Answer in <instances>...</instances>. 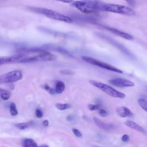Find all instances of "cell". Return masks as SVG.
I'll return each mask as SVG.
<instances>
[{"label": "cell", "mask_w": 147, "mask_h": 147, "mask_svg": "<svg viewBox=\"0 0 147 147\" xmlns=\"http://www.w3.org/2000/svg\"><path fill=\"white\" fill-rule=\"evenodd\" d=\"M103 3L95 1H73L71 5L80 11L86 14L92 13L95 11L101 10Z\"/></svg>", "instance_id": "obj_1"}, {"label": "cell", "mask_w": 147, "mask_h": 147, "mask_svg": "<svg viewBox=\"0 0 147 147\" xmlns=\"http://www.w3.org/2000/svg\"><path fill=\"white\" fill-rule=\"evenodd\" d=\"M30 9L36 13L42 14L49 18L58 20L67 23H72L73 20L70 17L60 13L56 11L42 7H30Z\"/></svg>", "instance_id": "obj_2"}, {"label": "cell", "mask_w": 147, "mask_h": 147, "mask_svg": "<svg viewBox=\"0 0 147 147\" xmlns=\"http://www.w3.org/2000/svg\"><path fill=\"white\" fill-rule=\"evenodd\" d=\"M101 10L126 16H133L135 14L133 9L129 6L113 3L102 4Z\"/></svg>", "instance_id": "obj_3"}, {"label": "cell", "mask_w": 147, "mask_h": 147, "mask_svg": "<svg viewBox=\"0 0 147 147\" xmlns=\"http://www.w3.org/2000/svg\"><path fill=\"white\" fill-rule=\"evenodd\" d=\"M89 82L91 84H92L94 87L100 89L101 91L106 93L108 95H109L111 97L123 99V98H125V96H126L125 94L116 90L115 88H114L113 87H112L111 86H110L109 85H107L105 83L99 82H97V81H95L94 80H90Z\"/></svg>", "instance_id": "obj_4"}, {"label": "cell", "mask_w": 147, "mask_h": 147, "mask_svg": "<svg viewBox=\"0 0 147 147\" xmlns=\"http://www.w3.org/2000/svg\"><path fill=\"white\" fill-rule=\"evenodd\" d=\"M82 60H83L85 62L93 65H96L98 67H99L100 68L113 71V72H117V73H119V74H122L123 71L110 64L103 63L102 61H99L98 60H96L94 58L90 57H88V56H82Z\"/></svg>", "instance_id": "obj_5"}, {"label": "cell", "mask_w": 147, "mask_h": 147, "mask_svg": "<svg viewBox=\"0 0 147 147\" xmlns=\"http://www.w3.org/2000/svg\"><path fill=\"white\" fill-rule=\"evenodd\" d=\"M22 73L20 70H14L0 76V84L12 83L22 79Z\"/></svg>", "instance_id": "obj_6"}, {"label": "cell", "mask_w": 147, "mask_h": 147, "mask_svg": "<svg viewBox=\"0 0 147 147\" xmlns=\"http://www.w3.org/2000/svg\"><path fill=\"white\" fill-rule=\"evenodd\" d=\"M109 83L111 85L119 88L134 86V83L133 82L122 78H115L114 79L110 80L109 81Z\"/></svg>", "instance_id": "obj_7"}, {"label": "cell", "mask_w": 147, "mask_h": 147, "mask_svg": "<svg viewBox=\"0 0 147 147\" xmlns=\"http://www.w3.org/2000/svg\"><path fill=\"white\" fill-rule=\"evenodd\" d=\"M24 57V53L13 55L11 56L0 57V65L9 63H21L22 59Z\"/></svg>", "instance_id": "obj_8"}, {"label": "cell", "mask_w": 147, "mask_h": 147, "mask_svg": "<svg viewBox=\"0 0 147 147\" xmlns=\"http://www.w3.org/2000/svg\"><path fill=\"white\" fill-rule=\"evenodd\" d=\"M105 28H106V29L110 31L113 34H115V35L119 36L123 38H125L127 40H133L134 39L133 37L131 35H130L127 33L123 32L122 31H121L119 30H118V29L113 28H110V27H105Z\"/></svg>", "instance_id": "obj_9"}, {"label": "cell", "mask_w": 147, "mask_h": 147, "mask_svg": "<svg viewBox=\"0 0 147 147\" xmlns=\"http://www.w3.org/2000/svg\"><path fill=\"white\" fill-rule=\"evenodd\" d=\"M94 122L95 123V124L100 129L105 130H111L112 129L114 128V125L113 124L111 123H106L103 122L102 121L100 120L99 118H96V117H94L93 118Z\"/></svg>", "instance_id": "obj_10"}, {"label": "cell", "mask_w": 147, "mask_h": 147, "mask_svg": "<svg viewBox=\"0 0 147 147\" xmlns=\"http://www.w3.org/2000/svg\"><path fill=\"white\" fill-rule=\"evenodd\" d=\"M125 125H126L127 127L134 129L136 131H138L139 132H141L142 133H146V131L140 125L137 124V123H136L135 122L131 121V120H127L125 122Z\"/></svg>", "instance_id": "obj_11"}, {"label": "cell", "mask_w": 147, "mask_h": 147, "mask_svg": "<svg viewBox=\"0 0 147 147\" xmlns=\"http://www.w3.org/2000/svg\"><path fill=\"white\" fill-rule=\"evenodd\" d=\"M117 114L121 117H132L133 115L132 112L129 109V108L125 107V106H121L119 107H118L117 109Z\"/></svg>", "instance_id": "obj_12"}, {"label": "cell", "mask_w": 147, "mask_h": 147, "mask_svg": "<svg viewBox=\"0 0 147 147\" xmlns=\"http://www.w3.org/2000/svg\"><path fill=\"white\" fill-rule=\"evenodd\" d=\"M22 143L23 147H38L37 142L32 138H25Z\"/></svg>", "instance_id": "obj_13"}, {"label": "cell", "mask_w": 147, "mask_h": 147, "mask_svg": "<svg viewBox=\"0 0 147 147\" xmlns=\"http://www.w3.org/2000/svg\"><path fill=\"white\" fill-rule=\"evenodd\" d=\"M64 89H65L64 83L60 80H57L56 83V86L55 88V92L57 94H61L64 91Z\"/></svg>", "instance_id": "obj_14"}, {"label": "cell", "mask_w": 147, "mask_h": 147, "mask_svg": "<svg viewBox=\"0 0 147 147\" xmlns=\"http://www.w3.org/2000/svg\"><path fill=\"white\" fill-rule=\"evenodd\" d=\"M32 125V122L18 123L15 124V126L19 130H24L28 128Z\"/></svg>", "instance_id": "obj_15"}, {"label": "cell", "mask_w": 147, "mask_h": 147, "mask_svg": "<svg viewBox=\"0 0 147 147\" xmlns=\"http://www.w3.org/2000/svg\"><path fill=\"white\" fill-rule=\"evenodd\" d=\"M10 95H11V94L9 91H8L5 89L0 88V96L2 99L5 100H7L10 98Z\"/></svg>", "instance_id": "obj_16"}, {"label": "cell", "mask_w": 147, "mask_h": 147, "mask_svg": "<svg viewBox=\"0 0 147 147\" xmlns=\"http://www.w3.org/2000/svg\"><path fill=\"white\" fill-rule=\"evenodd\" d=\"M138 102L140 107L145 111H147V102L146 99L143 98H140L138 99Z\"/></svg>", "instance_id": "obj_17"}, {"label": "cell", "mask_w": 147, "mask_h": 147, "mask_svg": "<svg viewBox=\"0 0 147 147\" xmlns=\"http://www.w3.org/2000/svg\"><path fill=\"white\" fill-rule=\"evenodd\" d=\"M56 107L58 110H64L69 109L71 106L68 103H56Z\"/></svg>", "instance_id": "obj_18"}, {"label": "cell", "mask_w": 147, "mask_h": 147, "mask_svg": "<svg viewBox=\"0 0 147 147\" xmlns=\"http://www.w3.org/2000/svg\"><path fill=\"white\" fill-rule=\"evenodd\" d=\"M10 113L13 116H15L18 114V111L14 103H11L10 105Z\"/></svg>", "instance_id": "obj_19"}, {"label": "cell", "mask_w": 147, "mask_h": 147, "mask_svg": "<svg viewBox=\"0 0 147 147\" xmlns=\"http://www.w3.org/2000/svg\"><path fill=\"white\" fill-rule=\"evenodd\" d=\"M43 88L44 90H45L46 91H47L49 94H51V95H54L56 92H55V89H53V88L51 87L48 84H44L42 86V87Z\"/></svg>", "instance_id": "obj_20"}, {"label": "cell", "mask_w": 147, "mask_h": 147, "mask_svg": "<svg viewBox=\"0 0 147 147\" xmlns=\"http://www.w3.org/2000/svg\"><path fill=\"white\" fill-rule=\"evenodd\" d=\"M88 108L90 111L98 110L100 109V106L98 104H90L88 106Z\"/></svg>", "instance_id": "obj_21"}, {"label": "cell", "mask_w": 147, "mask_h": 147, "mask_svg": "<svg viewBox=\"0 0 147 147\" xmlns=\"http://www.w3.org/2000/svg\"><path fill=\"white\" fill-rule=\"evenodd\" d=\"M60 73L63 75H73L75 72L69 70V69H61L60 71Z\"/></svg>", "instance_id": "obj_22"}, {"label": "cell", "mask_w": 147, "mask_h": 147, "mask_svg": "<svg viewBox=\"0 0 147 147\" xmlns=\"http://www.w3.org/2000/svg\"><path fill=\"white\" fill-rule=\"evenodd\" d=\"M98 113H99V115L102 117H106L108 116V115H109L108 112L103 109H99V111H98Z\"/></svg>", "instance_id": "obj_23"}, {"label": "cell", "mask_w": 147, "mask_h": 147, "mask_svg": "<svg viewBox=\"0 0 147 147\" xmlns=\"http://www.w3.org/2000/svg\"><path fill=\"white\" fill-rule=\"evenodd\" d=\"M36 116L37 118H40L43 116V113L42 110H41L40 109H37L35 111Z\"/></svg>", "instance_id": "obj_24"}, {"label": "cell", "mask_w": 147, "mask_h": 147, "mask_svg": "<svg viewBox=\"0 0 147 147\" xmlns=\"http://www.w3.org/2000/svg\"><path fill=\"white\" fill-rule=\"evenodd\" d=\"M72 132L74 133V134L77 137H81L82 136V133L77 129H72Z\"/></svg>", "instance_id": "obj_25"}, {"label": "cell", "mask_w": 147, "mask_h": 147, "mask_svg": "<svg viewBox=\"0 0 147 147\" xmlns=\"http://www.w3.org/2000/svg\"><path fill=\"white\" fill-rule=\"evenodd\" d=\"M121 139L123 142H127L129 140V136L127 134H123Z\"/></svg>", "instance_id": "obj_26"}, {"label": "cell", "mask_w": 147, "mask_h": 147, "mask_svg": "<svg viewBox=\"0 0 147 147\" xmlns=\"http://www.w3.org/2000/svg\"><path fill=\"white\" fill-rule=\"evenodd\" d=\"M128 4H129L130 6H134L136 5V1L135 0H125Z\"/></svg>", "instance_id": "obj_27"}, {"label": "cell", "mask_w": 147, "mask_h": 147, "mask_svg": "<svg viewBox=\"0 0 147 147\" xmlns=\"http://www.w3.org/2000/svg\"><path fill=\"white\" fill-rule=\"evenodd\" d=\"M42 126H44V127L48 126L49 125V121L47 120V119L44 120V121H42Z\"/></svg>", "instance_id": "obj_28"}, {"label": "cell", "mask_w": 147, "mask_h": 147, "mask_svg": "<svg viewBox=\"0 0 147 147\" xmlns=\"http://www.w3.org/2000/svg\"><path fill=\"white\" fill-rule=\"evenodd\" d=\"M56 1H60V2H63V3H72L74 0H56Z\"/></svg>", "instance_id": "obj_29"}, {"label": "cell", "mask_w": 147, "mask_h": 147, "mask_svg": "<svg viewBox=\"0 0 147 147\" xmlns=\"http://www.w3.org/2000/svg\"><path fill=\"white\" fill-rule=\"evenodd\" d=\"M73 119H74V117L71 115H69L67 116V119L69 121H72L73 120Z\"/></svg>", "instance_id": "obj_30"}, {"label": "cell", "mask_w": 147, "mask_h": 147, "mask_svg": "<svg viewBox=\"0 0 147 147\" xmlns=\"http://www.w3.org/2000/svg\"><path fill=\"white\" fill-rule=\"evenodd\" d=\"M38 147H49V146L47 145H41L40 146H38Z\"/></svg>", "instance_id": "obj_31"}]
</instances>
